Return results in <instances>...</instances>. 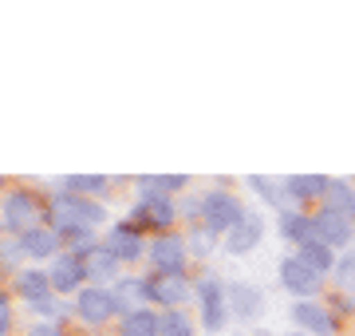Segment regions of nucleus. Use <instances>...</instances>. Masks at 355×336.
Returning <instances> with one entry per match:
<instances>
[{"label":"nucleus","mask_w":355,"mask_h":336,"mask_svg":"<svg viewBox=\"0 0 355 336\" xmlns=\"http://www.w3.org/2000/svg\"><path fill=\"white\" fill-rule=\"evenodd\" d=\"M51 221L60 233H76V230H91L107 221V210L99 202H87L83 194H60L51 202Z\"/></svg>","instance_id":"obj_1"},{"label":"nucleus","mask_w":355,"mask_h":336,"mask_svg":"<svg viewBox=\"0 0 355 336\" xmlns=\"http://www.w3.org/2000/svg\"><path fill=\"white\" fill-rule=\"evenodd\" d=\"M202 218H205V230L217 233V230H233L237 221L245 218V206L229 190H209L202 202Z\"/></svg>","instance_id":"obj_2"},{"label":"nucleus","mask_w":355,"mask_h":336,"mask_svg":"<svg viewBox=\"0 0 355 336\" xmlns=\"http://www.w3.org/2000/svg\"><path fill=\"white\" fill-rule=\"evenodd\" d=\"M150 265L158 269V277H182L186 269V242L174 233H162L150 242Z\"/></svg>","instance_id":"obj_3"},{"label":"nucleus","mask_w":355,"mask_h":336,"mask_svg":"<svg viewBox=\"0 0 355 336\" xmlns=\"http://www.w3.org/2000/svg\"><path fill=\"white\" fill-rule=\"evenodd\" d=\"M198 297H202V321L209 333H221L225 328V289L217 277H202L198 281Z\"/></svg>","instance_id":"obj_4"},{"label":"nucleus","mask_w":355,"mask_h":336,"mask_svg":"<svg viewBox=\"0 0 355 336\" xmlns=\"http://www.w3.org/2000/svg\"><path fill=\"white\" fill-rule=\"evenodd\" d=\"M280 285L288 289L292 297H312L320 289V273L308 269L300 258H284L280 261Z\"/></svg>","instance_id":"obj_5"},{"label":"nucleus","mask_w":355,"mask_h":336,"mask_svg":"<svg viewBox=\"0 0 355 336\" xmlns=\"http://www.w3.org/2000/svg\"><path fill=\"white\" fill-rule=\"evenodd\" d=\"M229 309L237 312L241 321H257L261 312H265V293L257 289V285H249V281H237V285H229Z\"/></svg>","instance_id":"obj_6"},{"label":"nucleus","mask_w":355,"mask_h":336,"mask_svg":"<svg viewBox=\"0 0 355 336\" xmlns=\"http://www.w3.org/2000/svg\"><path fill=\"white\" fill-rule=\"evenodd\" d=\"M114 312H119L114 293H107V289H83V293H79V317H83L87 324L111 321Z\"/></svg>","instance_id":"obj_7"},{"label":"nucleus","mask_w":355,"mask_h":336,"mask_svg":"<svg viewBox=\"0 0 355 336\" xmlns=\"http://www.w3.org/2000/svg\"><path fill=\"white\" fill-rule=\"evenodd\" d=\"M261 233H265V221L257 218V214H245L233 230H229L225 237V249L233 253V258H241V253H249V249H257V242H261Z\"/></svg>","instance_id":"obj_8"},{"label":"nucleus","mask_w":355,"mask_h":336,"mask_svg":"<svg viewBox=\"0 0 355 336\" xmlns=\"http://www.w3.org/2000/svg\"><path fill=\"white\" fill-rule=\"evenodd\" d=\"M312 221H316V242H324V246H347L352 242V218H343L336 210H320Z\"/></svg>","instance_id":"obj_9"},{"label":"nucleus","mask_w":355,"mask_h":336,"mask_svg":"<svg viewBox=\"0 0 355 336\" xmlns=\"http://www.w3.org/2000/svg\"><path fill=\"white\" fill-rule=\"evenodd\" d=\"M51 289L55 293H71V289H79L83 285V277H87V269H83V253H76V258H55V265H51Z\"/></svg>","instance_id":"obj_10"},{"label":"nucleus","mask_w":355,"mask_h":336,"mask_svg":"<svg viewBox=\"0 0 355 336\" xmlns=\"http://www.w3.org/2000/svg\"><path fill=\"white\" fill-rule=\"evenodd\" d=\"M292 321L300 324L304 333H316V336H331V333H336L331 312L324 309V305H312V301H300V305L292 309Z\"/></svg>","instance_id":"obj_11"},{"label":"nucleus","mask_w":355,"mask_h":336,"mask_svg":"<svg viewBox=\"0 0 355 336\" xmlns=\"http://www.w3.org/2000/svg\"><path fill=\"white\" fill-rule=\"evenodd\" d=\"M4 218H8V226H12V230H20V233L36 230V202H32V194H8Z\"/></svg>","instance_id":"obj_12"},{"label":"nucleus","mask_w":355,"mask_h":336,"mask_svg":"<svg viewBox=\"0 0 355 336\" xmlns=\"http://www.w3.org/2000/svg\"><path fill=\"white\" fill-rule=\"evenodd\" d=\"M60 246V233L48 230V226H36V230L20 233V249H24L28 258H51Z\"/></svg>","instance_id":"obj_13"},{"label":"nucleus","mask_w":355,"mask_h":336,"mask_svg":"<svg viewBox=\"0 0 355 336\" xmlns=\"http://www.w3.org/2000/svg\"><path fill=\"white\" fill-rule=\"evenodd\" d=\"M107 249H111L119 261H139L142 258V242H139V233H130L123 230V226H114L111 233H107Z\"/></svg>","instance_id":"obj_14"},{"label":"nucleus","mask_w":355,"mask_h":336,"mask_svg":"<svg viewBox=\"0 0 355 336\" xmlns=\"http://www.w3.org/2000/svg\"><path fill=\"white\" fill-rule=\"evenodd\" d=\"M150 297L162 305H182L190 297V285H186V277H158V281H150Z\"/></svg>","instance_id":"obj_15"},{"label":"nucleus","mask_w":355,"mask_h":336,"mask_svg":"<svg viewBox=\"0 0 355 336\" xmlns=\"http://www.w3.org/2000/svg\"><path fill=\"white\" fill-rule=\"evenodd\" d=\"M328 182L331 178H320V174H296V178L284 182V190H288L292 198L308 202V198H324V194H328Z\"/></svg>","instance_id":"obj_16"},{"label":"nucleus","mask_w":355,"mask_h":336,"mask_svg":"<svg viewBox=\"0 0 355 336\" xmlns=\"http://www.w3.org/2000/svg\"><path fill=\"white\" fill-rule=\"evenodd\" d=\"M119 336H158V317L150 309H130L127 321L119 324Z\"/></svg>","instance_id":"obj_17"},{"label":"nucleus","mask_w":355,"mask_h":336,"mask_svg":"<svg viewBox=\"0 0 355 336\" xmlns=\"http://www.w3.org/2000/svg\"><path fill=\"white\" fill-rule=\"evenodd\" d=\"M296 258L304 261L308 269H316L320 277H324V273H331V269H336V261H331V246H324V242H304V246H300V253H296Z\"/></svg>","instance_id":"obj_18"},{"label":"nucleus","mask_w":355,"mask_h":336,"mask_svg":"<svg viewBox=\"0 0 355 336\" xmlns=\"http://www.w3.org/2000/svg\"><path fill=\"white\" fill-rule=\"evenodd\" d=\"M16 289H20L32 305H40V301H48V293H51V277L48 273H40V269H28V273H20Z\"/></svg>","instance_id":"obj_19"},{"label":"nucleus","mask_w":355,"mask_h":336,"mask_svg":"<svg viewBox=\"0 0 355 336\" xmlns=\"http://www.w3.org/2000/svg\"><path fill=\"white\" fill-rule=\"evenodd\" d=\"M280 233L288 237V242H316V221L312 218H304V214H284L280 218Z\"/></svg>","instance_id":"obj_20"},{"label":"nucleus","mask_w":355,"mask_h":336,"mask_svg":"<svg viewBox=\"0 0 355 336\" xmlns=\"http://www.w3.org/2000/svg\"><path fill=\"white\" fill-rule=\"evenodd\" d=\"M328 210H336V214H343V218H352L355 214V190H352V182H328Z\"/></svg>","instance_id":"obj_21"},{"label":"nucleus","mask_w":355,"mask_h":336,"mask_svg":"<svg viewBox=\"0 0 355 336\" xmlns=\"http://www.w3.org/2000/svg\"><path fill=\"white\" fill-rule=\"evenodd\" d=\"M83 269L91 273V277H111L114 269H119V258H114L111 249H91V253H83Z\"/></svg>","instance_id":"obj_22"},{"label":"nucleus","mask_w":355,"mask_h":336,"mask_svg":"<svg viewBox=\"0 0 355 336\" xmlns=\"http://www.w3.org/2000/svg\"><path fill=\"white\" fill-rule=\"evenodd\" d=\"M139 218L150 221V226H170V221H174V206H170L166 198H146L142 210H139Z\"/></svg>","instance_id":"obj_23"},{"label":"nucleus","mask_w":355,"mask_h":336,"mask_svg":"<svg viewBox=\"0 0 355 336\" xmlns=\"http://www.w3.org/2000/svg\"><path fill=\"white\" fill-rule=\"evenodd\" d=\"M186 186V178H178V174H170V178H139V190H142V198H166L170 190H182Z\"/></svg>","instance_id":"obj_24"},{"label":"nucleus","mask_w":355,"mask_h":336,"mask_svg":"<svg viewBox=\"0 0 355 336\" xmlns=\"http://www.w3.org/2000/svg\"><path fill=\"white\" fill-rule=\"evenodd\" d=\"M142 297H150V281H135V277H130V281L119 285L114 305H119V309H130V305H135V301H142Z\"/></svg>","instance_id":"obj_25"},{"label":"nucleus","mask_w":355,"mask_h":336,"mask_svg":"<svg viewBox=\"0 0 355 336\" xmlns=\"http://www.w3.org/2000/svg\"><path fill=\"white\" fill-rule=\"evenodd\" d=\"M190 321H186V312H166L158 317V336H190Z\"/></svg>","instance_id":"obj_26"},{"label":"nucleus","mask_w":355,"mask_h":336,"mask_svg":"<svg viewBox=\"0 0 355 336\" xmlns=\"http://www.w3.org/2000/svg\"><path fill=\"white\" fill-rule=\"evenodd\" d=\"M249 186H253V190H261V198H265L268 206H280V202H284V186L261 178V174H253V178H249Z\"/></svg>","instance_id":"obj_27"},{"label":"nucleus","mask_w":355,"mask_h":336,"mask_svg":"<svg viewBox=\"0 0 355 336\" xmlns=\"http://www.w3.org/2000/svg\"><path fill=\"white\" fill-rule=\"evenodd\" d=\"M67 186H71V190H95V194H99V190H107L111 182L99 178V174H79V178H67Z\"/></svg>","instance_id":"obj_28"},{"label":"nucleus","mask_w":355,"mask_h":336,"mask_svg":"<svg viewBox=\"0 0 355 336\" xmlns=\"http://www.w3.org/2000/svg\"><path fill=\"white\" fill-rule=\"evenodd\" d=\"M336 281H340L343 289H355V253L340 258V265H336Z\"/></svg>","instance_id":"obj_29"},{"label":"nucleus","mask_w":355,"mask_h":336,"mask_svg":"<svg viewBox=\"0 0 355 336\" xmlns=\"http://www.w3.org/2000/svg\"><path fill=\"white\" fill-rule=\"evenodd\" d=\"M8 333V301L0 297V336Z\"/></svg>","instance_id":"obj_30"},{"label":"nucleus","mask_w":355,"mask_h":336,"mask_svg":"<svg viewBox=\"0 0 355 336\" xmlns=\"http://www.w3.org/2000/svg\"><path fill=\"white\" fill-rule=\"evenodd\" d=\"M28 336H60V333H55L51 324H36V328H32V333H28Z\"/></svg>","instance_id":"obj_31"}]
</instances>
